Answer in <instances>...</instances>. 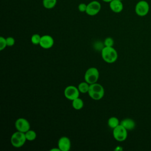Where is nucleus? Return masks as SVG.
Segmentation results:
<instances>
[{
	"mask_svg": "<svg viewBox=\"0 0 151 151\" xmlns=\"http://www.w3.org/2000/svg\"><path fill=\"white\" fill-rule=\"evenodd\" d=\"M100 3L97 1H93L87 4L86 13L90 16H94L100 12Z\"/></svg>",
	"mask_w": 151,
	"mask_h": 151,
	"instance_id": "1a4fd4ad",
	"label": "nucleus"
},
{
	"mask_svg": "<svg viewBox=\"0 0 151 151\" xmlns=\"http://www.w3.org/2000/svg\"><path fill=\"white\" fill-rule=\"evenodd\" d=\"M71 143L70 139L67 136L61 137L58 141V147L61 151H68L71 149Z\"/></svg>",
	"mask_w": 151,
	"mask_h": 151,
	"instance_id": "9b49d317",
	"label": "nucleus"
},
{
	"mask_svg": "<svg viewBox=\"0 0 151 151\" xmlns=\"http://www.w3.org/2000/svg\"><path fill=\"white\" fill-rule=\"evenodd\" d=\"M103 1H104V2H111L112 0H102Z\"/></svg>",
	"mask_w": 151,
	"mask_h": 151,
	"instance_id": "393cba45",
	"label": "nucleus"
},
{
	"mask_svg": "<svg viewBox=\"0 0 151 151\" xmlns=\"http://www.w3.org/2000/svg\"><path fill=\"white\" fill-rule=\"evenodd\" d=\"M54 43V39L51 35H44L41 36L39 45L44 49H50L52 47Z\"/></svg>",
	"mask_w": 151,
	"mask_h": 151,
	"instance_id": "9d476101",
	"label": "nucleus"
},
{
	"mask_svg": "<svg viewBox=\"0 0 151 151\" xmlns=\"http://www.w3.org/2000/svg\"><path fill=\"white\" fill-rule=\"evenodd\" d=\"M119 1H123V0H119Z\"/></svg>",
	"mask_w": 151,
	"mask_h": 151,
	"instance_id": "a878e982",
	"label": "nucleus"
},
{
	"mask_svg": "<svg viewBox=\"0 0 151 151\" xmlns=\"http://www.w3.org/2000/svg\"><path fill=\"white\" fill-rule=\"evenodd\" d=\"M150 6L149 3L145 0H141L136 4L134 11L136 14L139 17H145L149 12Z\"/></svg>",
	"mask_w": 151,
	"mask_h": 151,
	"instance_id": "39448f33",
	"label": "nucleus"
},
{
	"mask_svg": "<svg viewBox=\"0 0 151 151\" xmlns=\"http://www.w3.org/2000/svg\"><path fill=\"white\" fill-rule=\"evenodd\" d=\"M109 6L110 9L114 13H120L123 9V4L119 0H112L109 2Z\"/></svg>",
	"mask_w": 151,
	"mask_h": 151,
	"instance_id": "f8f14e48",
	"label": "nucleus"
},
{
	"mask_svg": "<svg viewBox=\"0 0 151 151\" xmlns=\"http://www.w3.org/2000/svg\"><path fill=\"white\" fill-rule=\"evenodd\" d=\"M120 124L127 130H132L134 129L136 124L134 121L130 118H126L120 122Z\"/></svg>",
	"mask_w": 151,
	"mask_h": 151,
	"instance_id": "ddd939ff",
	"label": "nucleus"
},
{
	"mask_svg": "<svg viewBox=\"0 0 151 151\" xmlns=\"http://www.w3.org/2000/svg\"><path fill=\"white\" fill-rule=\"evenodd\" d=\"M120 124V122L119 121V119L116 117L112 116L110 117L108 121H107V124L108 126L112 129L116 127L117 126H119Z\"/></svg>",
	"mask_w": 151,
	"mask_h": 151,
	"instance_id": "2eb2a0df",
	"label": "nucleus"
},
{
	"mask_svg": "<svg viewBox=\"0 0 151 151\" xmlns=\"http://www.w3.org/2000/svg\"><path fill=\"white\" fill-rule=\"evenodd\" d=\"M89 87H90V84H88L87 82H86L85 81L80 83L78 84L77 87L80 93H88V91Z\"/></svg>",
	"mask_w": 151,
	"mask_h": 151,
	"instance_id": "f3484780",
	"label": "nucleus"
},
{
	"mask_svg": "<svg viewBox=\"0 0 151 151\" xmlns=\"http://www.w3.org/2000/svg\"><path fill=\"white\" fill-rule=\"evenodd\" d=\"M101 55L103 60L109 64L114 63L118 58L117 52L113 47H104L102 48Z\"/></svg>",
	"mask_w": 151,
	"mask_h": 151,
	"instance_id": "f257e3e1",
	"label": "nucleus"
},
{
	"mask_svg": "<svg viewBox=\"0 0 151 151\" xmlns=\"http://www.w3.org/2000/svg\"><path fill=\"white\" fill-rule=\"evenodd\" d=\"M27 140L25 133L19 131L14 132L11 137V143L12 146L16 148L22 147Z\"/></svg>",
	"mask_w": 151,
	"mask_h": 151,
	"instance_id": "7ed1b4c3",
	"label": "nucleus"
},
{
	"mask_svg": "<svg viewBox=\"0 0 151 151\" xmlns=\"http://www.w3.org/2000/svg\"><path fill=\"white\" fill-rule=\"evenodd\" d=\"M113 136L118 142L125 140L127 137V130L120 124L113 129Z\"/></svg>",
	"mask_w": 151,
	"mask_h": 151,
	"instance_id": "423d86ee",
	"label": "nucleus"
},
{
	"mask_svg": "<svg viewBox=\"0 0 151 151\" xmlns=\"http://www.w3.org/2000/svg\"><path fill=\"white\" fill-rule=\"evenodd\" d=\"M84 78L90 84L97 83L99 78V71L96 67H90L86 71Z\"/></svg>",
	"mask_w": 151,
	"mask_h": 151,
	"instance_id": "20e7f679",
	"label": "nucleus"
},
{
	"mask_svg": "<svg viewBox=\"0 0 151 151\" xmlns=\"http://www.w3.org/2000/svg\"><path fill=\"white\" fill-rule=\"evenodd\" d=\"M25 134L27 140H28V141H33L37 137L36 132L32 130L29 129V130H28L25 133Z\"/></svg>",
	"mask_w": 151,
	"mask_h": 151,
	"instance_id": "a211bd4d",
	"label": "nucleus"
},
{
	"mask_svg": "<svg viewBox=\"0 0 151 151\" xmlns=\"http://www.w3.org/2000/svg\"><path fill=\"white\" fill-rule=\"evenodd\" d=\"M80 93L78 87L73 85L67 86L64 90V95L65 97L71 101L79 97Z\"/></svg>",
	"mask_w": 151,
	"mask_h": 151,
	"instance_id": "0eeeda50",
	"label": "nucleus"
},
{
	"mask_svg": "<svg viewBox=\"0 0 151 151\" xmlns=\"http://www.w3.org/2000/svg\"><path fill=\"white\" fill-rule=\"evenodd\" d=\"M57 0H42V5L46 9H50L55 7Z\"/></svg>",
	"mask_w": 151,
	"mask_h": 151,
	"instance_id": "dca6fc26",
	"label": "nucleus"
},
{
	"mask_svg": "<svg viewBox=\"0 0 151 151\" xmlns=\"http://www.w3.org/2000/svg\"><path fill=\"white\" fill-rule=\"evenodd\" d=\"M7 46L11 47L15 44V39L12 37H8L6 38Z\"/></svg>",
	"mask_w": 151,
	"mask_h": 151,
	"instance_id": "4be33fe9",
	"label": "nucleus"
},
{
	"mask_svg": "<svg viewBox=\"0 0 151 151\" xmlns=\"http://www.w3.org/2000/svg\"><path fill=\"white\" fill-rule=\"evenodd\" d=\"M114 45V40L111 37H107L104 41V47H113Z\"/></svg>",
	"mask_w": 151,
	"mask_h": 151,
	"instance_id": "aec40b11",
	"label": "nucleus"
},
{
	"mask_svg": "<svg viewBox=\"0 0 151 151\" xmlns=\"http://www.w3.org/2000/svg\"><path fill=\"white\" fill-rule=\"evenodd\" d=\"M87 4H86L84 3H81L78 6V9L81 12H86L87 9Z\"/></svg>",
	"mask_w": 151,
	"mask_h": 151,
	"instance_id": "5701e85b",
	"label": "nucleus"
},
{
	"mask_svg": "<svg viewBox=\"0 0 151 151\" xmlns=\"http://www.w3.org/2000/svg\"><path fill=\"white\" fill-rule=\"evenodd\" d=\"M72 106L76 110H81L84 106V101L80 97L76 98L72 101Z\"/></svg>",
	"mask_w": 151,
	"mask_h": 151,
	"instance_id": "4468645a",
	"label": "nucleus"
},
{
	"mask_svg": "<svg viewBox=\"0 0 151 151\" xmlns=\"http://www.w3.org/2000/svg\"><path fill=\"white\" fill-rule=\"evenodd\" d=\"M7 46L6 38H5L4 37H0V50L2 51L4 50L6 47Z\"/></svg>",
	"mask_w": 151,
	"mask_h": 151,
	"instance_id": "412c9836",
	"label": "nucleus"
},
{
	"mask_svg": "<svg viewBox=\"0 0 151 151\" xmlns=\"http://www.w3.org/2000/svg\"><path fill=\"white\" fill-rule=\"evenodd\" d=\"M50 151H61L60 150V149H59V147H58V148H52V149H51V150H50Z\"/></svg>",
	"mask_w": 151,
	"mask_h": 151,
	"instance_id": "b1692460",
	"label": "nucleus"
},
{
	"mask_svg": "<svg viewBox=\"0 0 151 151\" xmlns=\"http://www.w3.org/2000/svg\"><path fill=\"white\" fill-rule=\"evenodd\" d=\"M41 36L38 34H34L31 36V41L34 45H39L40 42Z\"/></svg>",
	"mask_w": 151,
	"mask_h": 151,
	"instance_id": "6ab92c4d",
	"label": "nucleus"
},
{
	"mask_svg": "<svg viewBox=\"0 0 151 151\" xmlns=\"http://www.w3.org/2000/svg\"><path fill=\"white\" fill-rule=\"evenodd\" d=\"M87 93L90 97L93 100H100L104 95V88L100 84L95 83L90 84L89 90Z\"/></svg>",
	"mask_w": 151,
	"mask_h": 151,
	"instance_id": "f03ea898",
	"label": "nucleus"
},
{
	"mask_svg": "<svg viewBox=\"0 0 151 151\" xmlns=\"http://www.w3.org/2000/svg\"><path fill=\"white\" fill-rule=\"evenodd\" d=\"M15 127L17 130L25 133L30 129V124L28 120L25 118L20 117L16 120Z\"/></svg>",
	"mask_w": 151,
	"mask_h": 151,
	"instance_id": "6e6552de",
	"label": "nucleus"
}]
</instances>
